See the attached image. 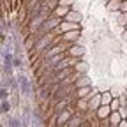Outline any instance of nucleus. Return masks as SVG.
Here are the masks:
<instances>
[{"instance_id":"nucleus-1","label":"nucleus","mask_w":127,"mask_h":127,"mask_svg":"<svg viewBox=\"0 0 127 127\" xmlns=\"http://www.w3.org/2000/svg\"><path fill=\"white\" fill-rule=\"evenodd\" d=\"M71 118H72V117H71V109L67 108L65 111H62V113H58V115H57V125H58V127L67 125V122H69Z\"/></svg>"},{"instance_id":"nucleus-13","label":"nucleus","mask_w":127,"mask_h":127,"mask_svg":"<svg viewBox=\"0 0 127 127\" xmlns=\"http://www.w3.org/2000/svg\"><path fill=\"white\" fill-rule=\"evenodd\" d=\"M83 87H88V79L85 76L79 78V81H76V88H83Z\"/></svg>"},{"instance_id":"nucleus-9","label":"nucleus","mask_w":127,"mask_h":127,"mask_svg":"<svg viewBox=\"0 0 127 127\" xmlns=\"http://www.w3.org/2000/svg\"><path fill=\"white\" fill-rule=\"evenodd\" d=\"M108 9H109V11H118V9H122L120 0H111V2L108 4Z\"/></svg>"},{"instance_id":"nucleus-22","label":"nucleus","mask_w":127,"mask_h":127,"mask_svg":"<svg viewBox=\"0 0 127 127\" xmlns=\"http://www.w3.org/2000/svg\"><path fill=\"white\" fill-rule=\"evenodd\" d=\"M124 39H127V32H125V34H124Z\"/></svg>"},{"instance_id":"nucleus-3","label":"nucleus","mask_w":127,"mask_h":127,"mask_svg":"<svg viewBox=\"0 0 127 127\" xmlns=\"http://www.w3.org/2000/svg\"><path fill=\"white\" fill-rule=\"evenodd\" d=\"M85 122V118L83 117H79V115H76V117H72L69 122H67V125L65 127H81V124Z\"/></svg>"},{"instance_id":"nucleus-21","label":"nucleus","mask_w":127,"mask_h":127,"mask_svg":"<svg viewBox=\"0 0 127 127\" xmlns=\"http://www.w3.org/2000/svg\"><path fill=\"white\" fill-rule=\"evenodd\" d=\"M118 127H127V120H122V122L118 124Z\"/></svg>"},{"instance_id":"nucleus-12","label":"nucleus","mask_w":127,"mask_h":127,"mask_svg":"<svg viewBox=\"0 0 127 127\" xmlns=\"http://www.w3.org/2000/svg\"><path fill=\"white\" fill-rule=\"evenodd\" d=\"M64 51V46H55V48H51V51H48V57H53V55H60Z\"/></svg>"},{"instance_id":"nucleus-23","label":"nucleus","mask_w":127,"mask_h":127,"mask_svg":"<svg viewBox=\"0 0 127 127\" xmlns=\"http://www.w3.org/2000/svg\"><path fill=\"white\" fill-rule=\"evenodd\" d=\"M111 127H118V125H111Z\"/></svg>"},{"instance_id":"nucleus-24","label":"nucleus","mask_w":127,"mask_h":127,"mask_svg":"<svg viewBox=\"0 0 127 127\" xmlns=\"http://www.w3.org/2000/svg\"><path fill=\"white\" fill-rule=\"evenodd\" d=\"M125 120H127V118H125Z\"/></svg>"},{"instance_id":"nucleus-14","label":"nucleus","mask_w":127,"mask_h":127,"mask_svg":"<svg viewBox=\"0 0 127 127\" xmlns=\"http://www.w3.org/2000/svg\"><path fill=\"white\" fill-rule=\"evenodd\" d=\"M101 97H102V106H108V104L111 102V94H108V92H104V94L101 95Z\"/></svg>"},{"instance_id":"nucleus-25","label":"nucleus","mask_w":127,"mask_h":127,"mask_svg":"<svg viewBox=\"0 0 127 127\" xmlns=\"http://www.w3.org/2000/svg\"><path fill=\"white\" fill-rule=\"evenodd\" d=\"M125 108H127V106H125Z\"/></svg>"},{"instance_id":"nucleus-10","label":"nucleus","mask_w":127,"mask_h":127,"mask_svg":"<svg viewBox=\"0 0 127 127\" xmlns=\"http://www.w3.org/2000/svg\"><path fill=\"white\" fill-rule=\"evenodd\" d=\"M69 53H71L72 57H76V55H83V53H85V50H83V48H81V46H72Z\"/></svg>"},{"instance_id":"nucleus-17","label":"nucleus","mask_w":127,"mask_h":127,"mask_svg":"<svg viewBox=\"0 0 127 127\" xmlns=\"http://www.w3.org/2000/svg\"><path fill=\"white\" fill-rule=\"evenodd\" d=\"M111 109H113V111H117V109H120V102L115 99V101H111V106H109Z\"/></svg>"},{"instance_id":"nucleus-7","label":"nucleus","mask_w":127,"mask_h":127,"mask_svg":"<svg viewBox=\"0 0 127 127\" xmlns=\"http://www.w3.org/2000/svg\"><path fill=\"white\" fill-rule=\"evenodd\" d=\"M109 122H111V125H118V124L122 122L120 111H113V113H111V117H109Z\"/></svg>"},{"instance_id":"nucleus-2","label":"nucleus","mask_w":127,"mask_h":127,"mask_svg":"<svg viewBox=\"0 0 127 127\" xmlns=\"http://www.w3.org/2000/svg\"><path fill=\"white\" fill-rule=\"evenodd\" d=\"M94 95V92L90 90V87H83V88H78V97L79 99H90Z\"/></svg>"},{"instance_id":"nucleus-18","label":"nucleus","mask_w":127,"mask_h":127,"mask_svg":"<svg viewBox=\"0 0 127 127\" xmlns=\"http://www.w3.org/2000/svg\"><path fill=\"white\" fill-rule=\"evenodd\" d=\"M101 127H111L109 118H102V120H101Z\"/></svg>"},{"instance_id":"nucleus-4","label":"nucleus","mask_w":127,"mask_h":127,"mask_svg":"<svg viewBox=\"0 0 127 127\" xmlns=\"http://www.w3.org/2000/svg\"><path fill=\"white\" fill-rule=\"evenodd\" d=\"M109 111H111V108H109V106H101V108L97 109V117H99V120L108 118V117H109Z\"/></svg>"},{"instance_id":"nucleus-19","label":"nucleus","mask_w":127,"mask_h":127,"mask_svg":"<svg viewBox=\"0 0 127 127\" xmlns=\"http://www.w3.org/2000/svg\"><path fill=\"white\" fill-rule=\"evenodd\" d=\"M69 18H71V20H78V21H79V18H81V16H79V14H76V12H71V16H69Z\"/></svg>"},{"instance_id":"nucleus-11","label":"nucleus","mask_w":127,"mask_h":127,"mask_svg":"<svg viewBox=\"0 0 127 127\" xmlns=\"http://www.w3.org/2000/svg\"><path fill=\"white\" fill-rule=\"evenodd\" d=\"M78 32L76 30H72V32H67V34L65 35H64V39H65V41H74V39H78Z\"/></svg>"},{"instance_id":"nucleus-15","label":"nucleus","mask_w":127,"mask_h":127,"mask_svg":"<svg viewBox=\"0 0 127 127\" xmlns=\"http://www.w3.org/2000/svg\"><path fill=\"white\" fill-rule=\"evenodd\" d=\"M69 12V7H58V9H55V14L57 16H64V14H67Z\"/></svg>"},{"instance_id":"nucleus-5","label":"nucleus","mask_w":127,"mask_h":127,"mask_svg":"<svg viewBox=\"0 0 127 127\" xmlns=\"http://www.w3.org/2000/svg\"><path fill=\"white\" fill-rule=\"evenodd\" d=\"M51 37H53L51 34H46V35H44V39H41V41H39V42L35 44V48H34V50H39V51H41V50H42V48H44V46H46L48 42H50V41H51Z\"/></svg>"},{"instance_id":"nucleus-20","label":"nucleus","mask_w":127,"mask_h":127,"mask_svg":"<svg viewBox=\"0 0 127 127\" xmlns=\"http://www.w3.org/2000/svg\"><path fill=\"white\" fill-rule=\"evenodd\" d=\"M120 11H124V12H127V0H125V2L122 4V9Z\"/></svg>"},{"instance_id":"nucleus-16","label":"nucleus","mask_w":127,"mask_h":127,"mask_svg":"<svg viewBox=\"0 0 127 127\" xmlns=\"http://www.w3.org/2000/svg\"><path fill=\"white\" fill-rule=\"evenodd\" d=\"M60 28L62 30H72V28H76V25H72V23H62Z\"/></svg>"},{"instance_id":"nucleus-6","label":"nucleus","mask_w":127,"mask_h":127,"mask_svg":"<svg viewBox=\"0 0 127 127\" xmlns=\"http://www.w3.org/2000/svg\"><path fill=\"white\" fill-rule=\"evenodd\" d=\"M55 27H58V18L46 20V21H44V25H42V30H51V28H55Z\"/></svg>"},{"instance_id":"nucleus-8","label":"nucleus","mask_w":127,"mask_h":127,"mask_svg":"<svg viewBox=\"0 0 127 127\" xmlns=\"http://www.w3.org/2000/svg\"><path fill=\"white\" fill-rule=\"evenodd\" d=\"M78 109L79 111H90V104H87V99H79L78 101Z\"/></svg>"}]
</instances>
